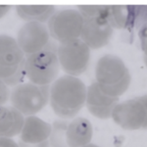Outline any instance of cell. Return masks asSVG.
Masks as SVG:
<instances>
[{
    "instance_id": "1",
    "label": "cell",
    "mask_w": 147,
    "mask_h": 147,
    "mask_svg": "<svg viewBox=\"0 0 147 147\" xmlns=\"http://www.w3.org/2000/svg\"><path fill=\"white\" fill-rule=\"evenodd\" d=\"M87 88L77 77L65 75L50 87V102L56 115L63 119L75 117L86 103Z\"/></svg>"
},
{
    "instance_id": "2",
    "label": "cell",
    "mask_w": 147,
    "mask_h": 147,
    "mask_svg": "<svg viewBox=\"0 0 147 147\" xmlns=\"http://www.w3.org/2000/svg\"><path fill=\"white\" fill-rule=\"evenodd\" d=\"M96 82L106 95L118 98L127 91L130 83L129 72L122 60L115 55L106 54L96 66Z\"/></svg>"
},
{
    "instance_id": "3",
    "label": "cell",
    "mask_w": 147,
    "mask_h": 147,
    "mask_svg": "<svg viewBox=\"0 0 147 147\" xmlns=\"http://www.w3.org/2000/svg\"><path fill=\"white\" fill-rule=\"evenodd\" d=\"M93 134L90 121L78 117L71 121L56 120L53 123L50 135L51 147H83L89 144Z\"/></svg>"
},
{
    "instance_id": "4",
    "label": "cell",
    "mask_w": 147,
    "mask_h": 147,
    "mask_svg": "<svg viewBox=\"0 0 147 147\" xmlns=\"http://www.w3.org/2000/svg\"><path fill=\"white\" fill-rule=\"evenodd\" d=\"M26 60L16 39L7 35H0V79L9 87L23 83L26 77Z\"/></svg>"
},
{
    "instance_id": "5",
    "label": "cell",
    "mask_w": 147,
    "mask_h": 147,
    "mask_svg": "<svg viewBox=\"0 0 147 147\" xmlns=\"http://www.w3.org/2000/svg\"><path fill=\"white\" fill-rule=\"evenodd\" d=\"M51 85H39L29 82L13 87L9 100L12 107L25 116H34L50 101Z\"/></svg>"
},
{
    "instance_id": "6",
    "label": "cell",
    "mask_w": 147,
    "mask_h": 147,
    "mask_svg": "<svg viewBox=\"0 0 147 147\" xmlns=\"http://www.w3.org/2000/svg\"><path fill=\"white\" fill-rule=\"evenodd\" d=\"M60 69L57 51L47 47L40 51L26 57V77L29 82L35 84L50 85L57 79Z\"/></svg>"
},
{
    "instance_id": "7",
    "label": "cell",
    "mask_w": 147,
    "mask_h": 147,
    "mask_svg": "<svg viewBox=\"0 0 147 147\" xmlns=\"http://www.w3.org/2000/svg\"><path fill=\"white\" fill-rule=\"evenodd\" d=\"M91 49L80 39L59 43L57 55L60 68L67 75L77 77L87 69Z\"/></svg>"
},
{
    "instance_id": "8",
    "label": "cell",
    "mask_w": 147,
    "mask_h": 147,
    "mask_svg": "<svg viewBox=\"0 0 147 147\" xmlns=\"http://www.w3.org/2000/svg\"><path fill=\"white\" fill-rule=\"evenodd\" d=\"M84 19L78 9L56 11L47 22L51 37L59 43L80 38Z\"/></svg>"
},
{
    "instance_id": "9",
    "label": "cell",
    "mask_w": 147,
    "mask_h": 147,
    "mask_svg": "<svg viewBox=\"0 0 147 147\" xmlns=\"http://www.w3.org/2000/svg\"><path fill=\"white\" fill-rule=\"evenodd\" d=\"M111 117L114 121L124 129H147V96L117 104Z\"/></svg>"
},
{
    "instance_id": "10",
    "label": "cell",
    "mask_w": 147,
    "mask_h": 147,
    "mask_svg": "<svg viewBox=\"0 0 147 147\" xmlns=\"http://www.w3.org/2000/svg\"><path fill=\"white\" fill-rule=\"evenodd\" d=\"M51 35L45 23L26 22L19 30L17 43L26 57L44 50L51 40Z\"/></svg>"
},
{
    "instance_id": "11",
    "label": "cell",
    "mask_w": 147,
    "mask_h": 147,
    "mask_svg": "<svg viewBox=\"0 0 147 147\" xmlns=\"http://www.w3.org/2000/svg\"><path fill=\"white\" fill-rule=\"evenodd\" d=\"M52 126L35 116L24 120L19 142L20 147H50Z\"/></svg>"
},
{
    "instance_id": "12",
    "label": "cell",
    "mask_w": 147,
    "mask_h": 147,
    "mask_svg": "<svg viewBox=\"0 0 147 147\" xmlns=\"http://www.w3.org/2000/svg\"><path fill=\"white\" fill-rule=\"evenodd\" d=\"M113 28L104 17L84 20L80 39L92 50L102 48L111 39Z\"/></svg>"
},
{
    "instance_id": "13",
    "label": "cell",
    "mask_w": 147,
    "mask_h": 147,
    "mask_svg": "<svg viewBox=\"0 0 147 147\" xmlns=\"http://www.w3.org/2000/svg\"><path fill=\"white\" fill-rule=\"evenodd\" d=\"M118 102V98L105 94L96 82L87 88L85 103L89 112L96 118L102 120L110 118Z\"/></svg>"
},
{
    "instance_id": "14",
    "label": "cell",
    "mask_w": 147,
    "mask_h": 147,
    "mask_svg": "<svg viewBox=\"0 0 147 147\" xmlns=\"http://www.w3.org/2000/svg\"><path fill=\"white\" fill-rule=\"evenodd\" d=\"M24 116L11 106L0 105V137L12 138L20 134Z\"/></svg>"
},
{
    "instance_id": "15",
    "label": "cell",
    "mask_w": 147,
    "mask_h": 147,
    "mask_svg": "<svg viewBox=\"0 0 147 147\" xmlns=\"http://www.w3.org/2000/svg\"><path fill=\"white\" fill-rule=\"evenodd\" d=\"M16 13L26 22H36L45 23L56 12L53 5H17Z\"/></svg>"
},
{
    "instance_id": "16",
    "label": "cell",
    "mask_w": 147,
    "mask_h": 147,
    "mask_svg": "<svg viewBox=\"0 0 147 147\" xmlns=\"http://www.w3.org/2000/svg\"><path fill=\"white\" fill-rule=\"evenodd\" d=\"M109 6L107 5H78V10L84 20L97 17L107 18Z\"/></svg>"
},
{
    "instance_id": "17",
    "label": "cell",
    "mask_w": 147,
    "mask_h": 147,
    "mask_svg": "<svg viewBox=\"0 0 147 147\" xmlns=\"http://www.w3.org/2000/svg\"><path fill=\"white\" fill-rule=\"evenodd\" d=\"M9 87L0 79V105H4L9 100L10 91Z\"/></svg>"
},
{
    "instance_id": "18",
    "label": "cell",
    "mask_w": 147,
    "mask_h": 147,
    "mask_svg": "<svg viewBox=\"0 0 147 147\" xmlns=\"http://www.w3.org/2000/svg\"><path fill=\"white\" fill-rule=\"evenodd\" d=\"M139 35L142 48L144 53V58H147V22L142 26Z\"/></svg>"
},
{
    "instance_id": "19",
    "label": "cell",
    "mask_w": 147,
    "mask_h": 147,
    "mask_svg": "<svg viewBox=\"0 0 147 147\" xmlns=\"http://www.w3.org/2000/svg\"><path fill=\"white\" fill-rule=\"evenodd\" d=\"M0 147H20L11 138L0 137Z\"/></svg>"
},
{
    "instance_id": "20",
    "label": "cell",
    "mask_w": 147,
    "mask_h": 147,
    "mask_svg": "<svg viewBox=\"0 0 147 147\" xmlns=\"http://www.w3.org/2000/svg\"><path fill=\"white\" fill-rule=\"evenodd\" d=\"M12 7L11 5H0V19L9 12Z\"/></svg>"
},
{
    "instance_id": "21",
    "label": "cell",
    "mask_w": 147,
    "mask_h": 147,
    "mask_svg": "<svg viewBox=\"0 0 147 147\" xmlns=\"http://www.w3.org/2000/svg\"><path fill=\"white\" fill-rule=\"evenodd\" d=\"M83 147H99L98 146H96V145H94V144H89L88 145H86V146H84Z\"/></svg>"
},
{
    "instance_id": "22",
    "label": "cell",
    "mask_w": 147,
    "mask_h": 147,
    "mask_svg": "<svg viewBox=\"0 0 147 147\" xmlns=\"http://www.w3.org/2000/svg\"><path fill=\"white\" fill-rule=\"evenodd\" d=\"M144 61H145V64L147 66V58H144Z\"/></svg>"
}]
</instances>
